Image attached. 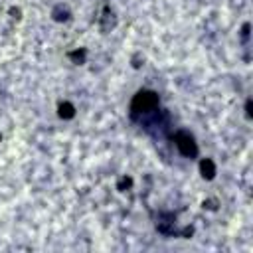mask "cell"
Wrapping results in <instances>:
<instances>
[{"label": "cell", "mask_w": 253, "mask_h": 253, "mask_svg": "<svg viewBox=\"0 0 253 253\" xmlns=\"http://www.w3.org/2000/svg\"><path fill=\"white\" fill-rule=\"evenodd\" d=\"M160 111V97L152 89H138L128 105V117L136 125H144Z\"/></svg>", "instance_id": "6da1fadb"}, {"label": "cell", "mask_w": 253, "mask_h": 253, "mask_svg": "<svg viewBox=\"0 0 253 253\" xmlns=\"http://www.w3.org/2000/svg\"><path fill=\"white\" fill-rule=\"evenodd\" d=\"M170 138H172L174 146L178 148V152H180L184 158H196V156H198L200 148H198V142H196V138H194V134H192L190 130H184V128L174 130V132L170 134Z\"/></svg>", "instance_id": "7a4b0ae2"}, {"label": "cell", "mask_w": 253, "mask_h": 253, "mask_svg": "<svg viewBox=\"0 0 253 253\" xmlns=\"http://www.w3.org/2000/svg\"><path fill=\"white\" fill-rule=\"evenodd\" d=\"M115 24H117L115 12H113V8H109V6L105 4V6H103V18H101V30H103V32H109L111 28H115Z\"/></svg>", "instance_id": "3957f363"}, {"label": "cell", "mask_w": 253, "mask_h": 253, "mask_svg": "<svg viewBox=\"0 0 253 253\" xmlns=\"http://www.w3.org/2000/svg\"><path fill=\"white\" fill-rule=\"evenodd\" d=\"M200 172H202V176L206 180H213V176H215V164H213V160L211 158H204L200 162Z\"/></svg>", "instance_id": "277c9868"}, {"label": "cell", "mask_w": 253, "mask_h": 253, "mask_svg": "<svg viewBox=\"0 0 253 253\" xmlns=\"http://www.w3.org/2000/svg\"><path fill=\"white\" fill-rule=\"evenodd\" d=\"M57 115H59L61 119H73V117H75V107H73L71 103L63 101V103H59V107H57Z\"/></svg>", "instance_id": "5b68a950"}, {"label": "cell", "mask_w": 253, "mask_h": 253, "mask_svg": "<svg viewBox=\"0 0 253 253\" xmlns=\"http://www.w3.org/2000/svg\"><path fill=\"white\" fill-rule=\"evenodd\" d=\"M85 53H87L85 49H81V51H71V53H69V57H71V59H77V63H83Z\"/></svg>", "instance_id": "8992f818"}, {"label": "cell", "mask_w": 253, "mask_h": 253, "mask_svg": "<svg viewBox=\"0 0 253 253\" xmlns=\"http://www.w3.org/2000/svg\"><path fill=\"white\" fill-rule=\"evenodd\" d=\"M245 115H247V119H251V99H247V103H245Z\"/></svg>", "instance_id": "52a82bcc"}, {"label": "cell", "mask_w": 253, "mask_h": 253, "mask_svg": "<svg viewBox=\"0 0 253 253\" xmlns=\"http://www.w3.org/2000/svg\"><path fill=\"white\" fill-rule=\"evenodd\" d=\"M0 138H2V136H0Z\"/></svg>", "instance_id": "ba28073f"}]
</instances>
